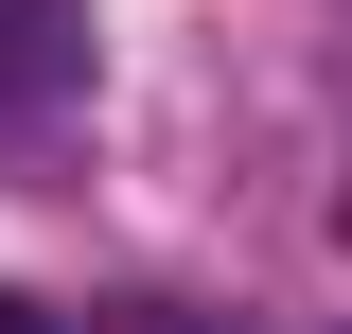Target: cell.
Instances as JSON below:
<instances>
[{"label": "cell", "mask_w": 352, "mask_h": 334, "mask_svg": "<svg viewBox=\"0 0 352 334\" xmlns=\"http://www.w3.org/2000/svg\"><path fill=\"white\" fill-rule=\"evenodd\" d=\"M88 71V0H0V124Z\"/></svg>", "instance_id": "1"}, {"label": "cell", "mask_w": 352, "mask_h": 334, "mask_svg": "<svg viewBox=\"0 0 352 334\" xmlns=\"http://www.w3.org/2000/svg\"><path fill=\"white\" fill-rule=\"evenodd\" d=\"M0 334H53V317H36V299H0Z\"/></svg>", "instance_id": "2"}]
</instances>
